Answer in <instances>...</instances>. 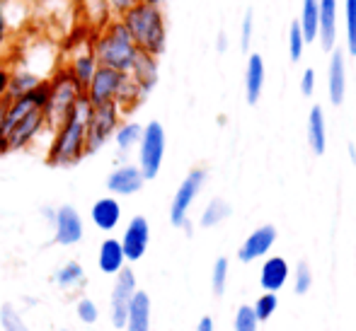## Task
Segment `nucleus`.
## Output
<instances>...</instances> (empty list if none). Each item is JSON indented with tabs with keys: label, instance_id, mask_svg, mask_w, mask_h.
<instances>
[{
	"label": "nucleus",
	"instance_id": "41",
	"mask_svg": "<svg viewBox=\"0 0 356 331\" xmlns=\"http://www.w3.org/2000/svg\"><path fill=\"white\" fill-rule=\"evenodd\" d=\"M313 90H315V70L308 68L303 73V80H300V92L308 97V94H313Z\"/></svg>",
	"mask_w": 356,
	"mask_h": 331
},
{
	"label": "nucleus",
	"instance_id": "24",
	"mask_svg": "<svg viewBox=\"0 0 356 331\" xmlns=\"http://www.w3.org/2000/svg\"><path fill=\"white\" fill-rule=\"evenodd\" d=\"M300 34H303V42H315L318 39L320 29V12H318V0H303V8H300V19H298Z\"/></svg>",
	"mask_w": 356,
	"mask_h": 331
},
{
	"label": "nucleus",
	"instance_id": "12",
	"mask_svg": "<svg viewBox=\"0 0 356 331\" xmlns=\"http://www.w3.org/2000/svg\"><path fill=\"white\" fill-rule=\"evenodd\" d=\"M119 242H122L127 262H138V259H143L145 249H148V242H150L148 220H145L143 215H134L127 223V228H124V235Z\"/></svg>",
	"mask_w": 356,
	"mask_h": 331
},
{
	"label": "nucleus",
	"instance_id": "19",
	"mask_svg": "<svg viewBox=\"0 0 356 331\" xmlns=\"http://www.w3.org/2000/svg\"><path fill=\"white\" fill-rule=\"evenodd\" d=\"M127 331H150V298L143 290H136L129 303V312H127Z\"/></svg>",
	"mask_w": 356,
	"mask_h": 331
},
{
	"label": "nucleus",
	"instance_id": "14",
	"mask_svg": "<svg viewBox=\"0 0 356 331\" xmlns=\"http://www.w3.org/2000/svg\"><path fill=\"white\" fill-rule=\"evenodd\" d=\"M90 220L97 230L102 232H112L119 228L122 223V203L117 201V196H102L92 203L90 208Z\"/></svg>",
	"mask_w": 356,
	"mask_h": 331
},
{
	"label": "nucleus",
	"instance_id": "44",
	"mask_svg": "<svg viewBox=\"0 0 356 331\" xmlns=\"http://www.w3.org/2000/svg\"><path fill=\"white\" fill-rule=\"evenodd\" d=\"M225 49V34H218V51Z\"/></svg>",
	"mask_w": 356,
	"mask_h": 331
},
{
	"label": "nucleus",
	"instance_id": "17",
	"mask_svg": "<svg viewBox=\"0 0 356 331\" xmlns=\"http://www.w3.org/2000/svg\"><path fill=\"white\" fill-rule=\"evenodd\" d=\"M129 75H131V80L141 87V92L145 97H148V92L155 87V83H158V58L150 56V53L138 51L136 61H134L131 70H129Z\"/></svg>",
	"mask_w": 356,
	"mask_h": 331
},
{
	"label": "nucleus",
	"instance_id": "8",
	"mask_svg": "<svg viewBox=\"0 0 356 331\" xmlns=\"http://www.w3.org/2000/svg\"><path fill=\"white\" fill-rule=\"evenodd\" d=\"M129 73H122V70H114V68H104L97 66L95 70L92 80L88 83L85 87V97L92 107H99V104H117V97L122 92V85L127 80Z\"/></svg>",
	"mask_w": 356,
	"mask_h": 331
},
{
	"label": "nucleus",
	"instance_id": "13",
	"mask_svg": "<svg viewBox=\"0 0 356 331\" xmlns=\"http://www.w3.org/2000/svg\"><path fill=\"white\" fill-rule=\"evenodd\" d=\"M145 177L138 169V164H119L109 172L107 192L112 196H134L143 189Z\"/></svg>",
	"mask_w": 356,
	"mask_h": 331
},
{
	"label": "nucleus",
	"instance_id": "28",
	"mask_svg": "<svg viewBox=\"0 0 356 331\" xmlns=\"http://www.w3.org/2000/svg\"><path fill=\"white\" fill-rule=\"evenodd\" d=\"M308 140H310V148H313L315 155L325 153V117H323V109L320 107H313V112H310Z\"/></svg>",
	"mask_w": 356,
	"mask_h": 331
},
{
	"label": "nucleus",
	"instance_id": "25",
	"mask_svg": "<svg viewBox=\"0 0 356 331\" xmlns=\"http://www.w3.org/2000/svg\"><path fill=\"white\" fill-rule=\"evenodd\" d=\"M344 87H347V78H344V58L339 51H334L332 61H330V99H332V104H342Z\"/></svg>",
	"mask_w": 356,
	"mask_h": 331
},
{
	"label": "nucleus",
	"instance_id": "20",
	"mask_svg": "<svg viewBox=\"0 0 356 331\" xmlns=\"http://www.w3.org/2000/svg\"><path fill=\"white\" fill-rule=\"evenodd\" d=\"M54 283H56V288L66 290V293L85 288V283H88V275H85L83 264H80V262H66L63 266H58L56 273H54Z\"/></svg>",
	"mask_w": 356,
	"mask_h": 331
},
{
	"label": "nucleus",
	"instance_id": "21",
	"mask_svg": "<svg viewBox=\"0 0 356 331\" xmlns=\"http://www.w3.org/2000/svg\"><path fill=\"white\" fill-rule=\"evenodd\" d=\"M44 80L39 75L29 73L27 68L22 66H15L13 63V73H10V83H8V92H5L3 99H15V97H22V94L32 92L37 85H42Z\"/></svg>",
	"mask_w": 356,
	"mask_h": 331
},
{
	"label": "nucleus",
	"instance_id": "40",
	"mask_svg": "<svg viewBox=\"0 0 356 331\" xmlns=\"http://www.w3.org/2000/svg\"><path fill=\"white\" fill-rule=\"evenodd\" d=\"M10 73H13V61L10 58H0V102H3L5 92H8Z\"/></svg>",
	"mask_w": 356,
	"mask_h": 331
},
{
	"label": "nucleus",
	"instance_id": "27",
	"mask_svg": "<svg viewBox=\"0 0 356 331\" xmlns=\"http://www.w3.org/2000/svg\"><path fill=\"white\" fill-rule=\"evenodd\" d=\"M286 278H289V266H286V262L282 257H274V259H269V262L264 264L262 285L267 290H279L286 283Z\"/></svg>",
	"mask_w": 356,
	"mask_h": 331
},
{
	"label": "nucleus",
	"instance_id": "15",
	"mask_svg": "<svg viewBox=\"0 0 356 331\" xmlns=\"http://www.w3.org/2000/svg\"><path fill=\"white\" fill-rule=\"evenodd\" d=\"M274 239H277V230H274L272 225H264V228L254 230V232L245 239L243 247H240V252H238L240 262H252V259L267 254L269 249H272Z\"/></svg>",
	"mask_w": 356,
	"mask_h": 331
},
{
	"label": "nucleus",
	"instance_id": "9",
	"mask_svg": "<svg viewBox=\"0 0 356 331\" xmlns=\"http://www.w3.org/2000/svg\"><path fill=\"white\" fill-rule=\"evenodd\" d=\"M134 293H136V273L124 266L114 275L112 295H109V322L114 329H124V324H127L129 303H131Z\"/></svg>",
	"mask_w": 356,
	"mask_h": 331
},
{
	"label": "nucleus",
	"instance_id": "26",
	"mask_svg": "<svg viewBox=\"0 0 356 331\" xmlns=\"http://www.w3.org/2000/svg\"><path fill=\"white\" fill-rule=\"evenodd\" d=\"M141 133H143V126L136 121H122L119 128L114 131V143H117V150L119 153H129L134 150L138 143H141Z\"/></svg>",
	"mask_w": 356,
	"mask_h": 331
},
{
	"label": "nucleus",
	"instance_id": "3",
	"mask_svg": "<svg viewBox=\"0 0 356 331\" xmlns=\"http://www.w3.org/2000/svg\"><path fill=\"white\" fill-rule=\"evenodd\" d=\"M92 56L97 66L129 73L138 56V46L127 32L122 19H109L104 27L92 32Z\"/></svg>",
	"mask_w": 356,
	"mask_h": 331
},
{
	"label": "nucleus",
	"instance_id": "22",
	"mask_svg": "<svg viewBox=\"0 0 356 331\" xmlns=\"http://www.w3.org/2000/svg\"><path fill=\"white\" fill-rule=\"evenodd\" d=\"M78 8H80V15H83V24L88 29H99L112 19L109 15V5L107 0H78Z\"/></svg>",
	"mask_w": 356,
	"mask_h": 331
},
{
	"label": "nucleus",
	"instance_id": "1",
	"mask_svg": "<svg viewBox=\"0 0 356 331\" xmlns=\"http://www.w3.org/2000/svg\"><path fill=\"white\" fill-rule=\"evenodd\" d=\"M47 97L49 80H44L32 92L0 102V155L32 148L39 140V135L49 133L47 119H44Z\"/></svg>",
	"mask_w": 356,
	"mask_h": 331
},
{
	"label": "nucleus",
	"instance_id": "23",
	"mask_svg": "<svg viewBox=\"0 0 356 331\" xmlns=\"http://www.w3.org/2000/svg\"><path fill=\"white\" fill-rule=\"evenodd\" d=\"M264 87V63L259 56H250L248 70H245V92H248V102L254 104L262 94Z\"/></svg>",
	"mask_w": 356,
	"mask_h": 331
},
{
	"label": "nucleus",
	"instance_id": "10",
	"mask_svg": "<svg viewBox=\"0 0 356 331\" xmlns=\"http://www.w3.org/2000/svg\"><path fill=\"white\" fill-rule=\"evenodd\" d=\"M204 182H207V172H204V169H192V172L184 177V182L179 184L177 194H175L172 203H170V223H172L175 228H182V225L187 223V213H189V208H192L194 198L202 192Z\"/></svg>",
	"mask_w": 356,
	"mask_h": 331
},
{
	"label": "nucleus",
	"instance_id": "7",
	"mask_svg": "<svg viewBox=\"0 0 356 331\" xmlns=\"http://www.w3.org/2000/svg\"><path fill=\"white\" fill-rule=\"evenodd\" d=\"M165 160V128L160 121H148L143 126L138 143V169L145 179H155Z\"/></svg>",
	"mask_w": 356,
	"mask_h": 331
},
{
	"label": "nucleus",
	"instance_id": "16",
	"mask_svg": "<svg viewBox=\"0 0 356 331\" xmlns=\"http://www.w3.org/2000/svg\"><path fill=\"white\" fill-rule=\"evenodd\" d=\"M97 266L104 275H117L119 271L127 266V257H124L122 242L117 237H107L102 239L97 252Z\"/></svg>",
	"mask_w": 356,
	"mask_h": 331
},
{
	"label": "nucleus",
	"instance_id": "18",
	"mask_svg": "<svg viewBox=\"0 0 356 331\" xmlns=\"http://www.w3.org/2000/svg\"><path fill=\"white\" fill-rule=\"evenodd\" d=\"M318 12H320V29L318 37L325 51L334 46L337 39V0H318Z\"/></svg>",
	"mask_w": 356,
	"mask_h": 331
},
{
	"label": "nucleus",
	"instance_id": "42",
	"mask_svg": "<svg viewBox=\"0 0 356 331\" xmlns=\"http://www.w3.org/2000/svg\"><path fill=\"white\" fill-rule=\"evenodd\" d=\"M10 27H8V22L3 19V15H0V58H3V53H5V49H8V44H10Z\"/></svg>",
	"mask_w": 356,
	"mask_h": 331
},
{
	"label": "nucleus",
	"instance_id": "36",
	"mask_svg": "<svg viewBox=\"0 0 356 331\" xmlns=\"http://www.w3.org/2000/svg\"><path fill=\"white\" fill-rule=\"evenodd\" d=\"M225 275H228V262H225V259H218V262L213 264V278H211L216 295H220L225 290Z\"/></svg>",
	"mask_w": 356,
	"mask_h": 331
},
{
	"label": "nucleus",
	"instance_id": "39",
	"mask_svg": "<svg viewBox=\"0 0 356 331\" xmlns=\"http://www.w3.org/2000/svg\"><path fill=\"white\" fill-rule=\"evenodd\" d=\"M252 27H254V19H252V10H248L243 17V34H240V46L243 51L250 49V42H252Z\"/></svg>",
	"mask_w": 356,
	"mask_h": 331
},
{
	"label": "nucleus",
	"instance_id": "33",
	"mask_svg": "<svg viewBox=\"0 0 356 331\" xmlns=\"http://www.w3.org/2000/svg\"><path fill=\"white\" fill-rule=\"evenodd\" d=\"M274 309H277V295H262V298L257 300V305L252 307V312H254V317H257V322H264V319L272 317Z\"/></svg>",
	"mask_w": 356,
	"mask_h": 331
},
{
	"label": "nucleus",
	"instance_id": "29",
	"mask_svg": "<svg viewBox=\"0 0 356 331\" xmlns=\"http://www.w3.org/2000/svg\"><path fill=\"white\" fill-rule=\"evenodd\" d=\"M228 215H230V205L220 198H213L211 203L207 205V210L202 213V220H199V223H202V228H216V225L223 223Z\"/></svg>",
	"mask_w": 356,
	"mask_h": 331
},
{
	"label": "nucleus",
	"instance_id": "31",
	"mask_svg": "<svg viewBox=\"0 0 356 331\" xmlns=\"http://www.w3.org/2000/svg\"><path fill=\"white\" fill-rule=\"evenodd\" d=\"M75 317H78L80 324H88V327L97 324L99 322V307H97V303H95L92 298H80L78 303H75Z\"/></svg>",
	"mask_w": 356,
	"mask_h": 331
},
{
	"label": "nucleus",
	"instance_id": "35",
	"mask_svg": "<svg viewBox=\"0 0 356 331\" xmlns=\"http://www.w3.org/2000/svg\"><path fill=\"white\" fill-rule=\"evenodd\" d=\"M303 34H300L298 22L291 24V32H289V51H291V61H298L300 53H303Z\"/></svg>",
	"mask_w": 356,
	"mask_h": 331
},
{
	"label": "nucleus",
	"instance_id": "5",
	"mask_svg": "<svg viewBox=\"0 0 356 331\" xmlns=\"http://www.w3.org/2000/svg\"><path fill=\"white\" fill-rule=\"evenodd\" d=\"M85 94V90L71 78L63 66H58L56 73L49 78V97L47 107H44V119H47V131L54 133L58 128V124L73 112V107L78 104V99Z\"/></svg>",
	"mask_w": 356,
	"mask_h": 331
},
{
	"label": "nucleus",
	"instance_id": "32",
	"mask_svg": "<svg viewBox=\"0 0 356 331\" xmlns=\"http://www.w3.org/2000/svg\"><path fill=\"white\" fill-rule=\"evenodd\" d=\"M347 46L349 53L356 56V0H347Z\"/></svg>",
	"mask_w": 356,
	"mask_h": 331
},
{
	"label": "nucleus",
	"instance_id": "2",
	"mask_svg": "<svg viewBox=\"0 0 356 331\" xmlns=\"http://www.w3.org/2000/svg\"><path fill=\"white\" fill-rule=\"evenodd\" d=\"M92 104L88 97H80L73 112L58 124V128L51 133L47 150V162L51 167H73L85 158V140H88V121Z\"/></svg>",
	"mask_w": 356,
	"mask_h": 331
},
{
	"label": "nucleus",
	"instance_id": "30",
	"mask_svg": "<svg viewBox=\"0 0 356 331\" xmlns=\"http://www.w3.org/2000/svg\"><path fill=\"white\" fill-rule=\"evenodd\" d=\"M0 327H3V331H29L24 317L19 314V309L10 303L0 307Z\"/></svg>",
	"mask_w": 356,
	"mask_h": 331
},
{
	"label": "nucleus",
	"instance_id": "38",
	"mask_svg": "<svg viewBox=\"0 0 356 331\" xmlns=\"http://www.w3.org/2000/svg\"><path fill=\"white\" fill-rule=\"evenodd\" d=\"M136 3H141V0H107L109 15H112V19H122Z\"/></svg>",
	"mask_w": 356,
	"mask_h": 331
},
{
	"label": "nucleus",
	"instance_id": "37",
	"mask_svg": "<svg viewBox=\"0 0 356 331\" xmlns=\"http://www.w3.org/2000/svg\"><path fill=\"white\" fill-rule=\"evenodd\" d=\"M310 280H313V278H310V269H308V264L300 262V264H298V269H296V293H298V295L308 293Z\"/></svg>",
	"mask_w": 356,
	"mask_h": 331
},
{
	"label": "nucleus",
	"instance_id": "43",
	"mask_svg": "<svg viewBox=\"0 0 356 331\" xmlns=\"http://www.w3.org/2000/svg\"><path fill=\"white\" fill-rule=\"evenodd\" d=\"M197 331H213V319L211 317H204L202 322H199Z\"/></svg>",
	"mask_w": 356,
	"mask_h": 331
},
{
	"label": "nucleus",
	"instance_id": "6",
	"mask_svg": "<svg viewBox=\"0 0 356 331\" xmlns=\"http://www.w3.org/2000/svg\"><path fill=\"white\" fill-rule=\"evenodd\" d=\"M124 112L119 109V104H99L92 107L88 121V140H85V158L88 155H97L109 140L114 138V131L122 124Z\"/></svg>",
	"mask_w": 356,
	"mask_h": 331
},
{
	"label": "nucleus",
	"instance_id": "4",
	"mask_svg": "<svg viewBox=\"0 0 356 331\" xmlns=\"http://www.w3.org/2000/svg\"><path fill=\"white\" fill-rule=\"evenodd\" d=\"M122 22H124V27H127V32L131 34L138 51L150 53V56H155V58L165 51L168 27H165V17H163V12H160V5L136 3L124 15Z\"/></svg>",
	"mask_w": 356,
	"mask_h": 331
},
{
	"label": "nucleus",
	"instance_id": "34",
	"mask_svg": "<svg viewBox=\"0 0 356 331\" xmlns=\"http://www.w3.org/2000/svg\"><path fill=\"white\" fill-rule=\"evenodd\" d=\"M235 331H257V317L252 307H240L235 314Z\"/></svg>",
	"mask_w": 356,
	"mask_h": 331
},
{
	"label": "nucleus",
	"instance_id": "46",
	"mask_svg": "<svg viewBox=\"0 0 356 331\" xmlns=\"http://www.w3.org/2000/svg\"><path fill=\"white\" fill-rule=\"evenodd\" d=\"M61 331H71V329H61Z\"/></svg>",
	"mask_w": 356,
	"mask_h": 331
},
{
	"label": "nucleus",
	"instance_id": "45",
	"mask_svg": "<svg viewBox=\"0 0 356 331\" xmlns=\"http://www.w3.org/2000/svg\"><path fill=\"white\" fill-rule=\"evenodd\" d=\"M141 3H150V5H160L163 0H141Z\"/></svg>",
	"mask_w": 356,
	"mask_h": 331
},
{
	"label": "nucleus",
	"instance_id": "11",
	"mask_svg": "<svg viewBox=\"0 0 356 331\" xmlns=\"http://www.w3.org/2000/svg\"><path fill=\"white\" fill-rule=\"evenodd\" d=\"M54 242L61 247H75L85 237V223L73 205H58L54 213Z\"/></svg>",
	"mask_w": 356,
	"mask_h": 331
}]
</instances>
